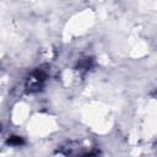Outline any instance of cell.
<instances>
[{
	"label": "cell",
	"instance_id": "2",
	"mask_svg": "<svg viewBox=\"0 0 157 157\" xmlns=\"http://www.w3.org/2000/svg\"><path fill=\"white\" fill-rule=\"evenodd\" d=\"M15 137H16V139H13V137H12L11 140H9V144H11V145H20V144L22 142V141H21V139H20L18 136H15Z\"/></svg>",
	"mask_w": 157,
	"mask_h": 157
},
{
	"label": "cell",
	"instance_id": "1",
	"mask_svg": "<svg viewBox=\"0 0 157 157\" xmlns=\"http://www.w3.org/2000/svg\"><path fill=\"white\" fill-rule=\"evenodd\" d=\"M45 78H47V74L43 70H36V71H33L29 75V77L27 78V82H26L27 90L28 91H38L43 86Z\"/></svg>",
	"mask_w": 157,
	"mask_h": 157
}]
</instances>
